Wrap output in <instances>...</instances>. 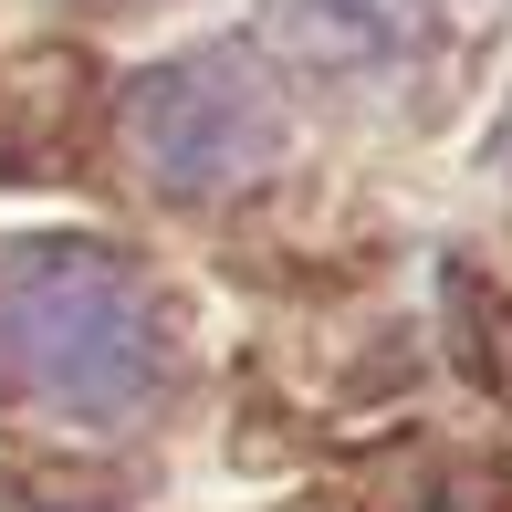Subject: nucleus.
Masks as SVG:
<instances>
[{
  "instance_id": "f257e3e1",
  "label": "nucleus",
  "mask_w": 512,
  "mask_h": 512,
  "mask_svg": "<svg viewBox=\"0 0 512 512\" xmlns=\"http://www.w3.org/2000/svg\"><path fill=\"white\" fill-rule=\"evenodd\" d=\"M168 377L157 304L115 251L84 241H21L0 251V398L115 429Z\"/></svg>"
},
{
  "instance_id": "f03ea898",
  "label": "nucleus",
  "mask_w": 512,
  "mask_h": 512,
  "mask_svg": "<svg viewBox=\"0 0 512 512\" xmlns=\"http://www.w3.org/2000/svg\"><path fill=\"white\" fill-rule=\"evenodd\" d=\"M126 115H136V157L168 189H241L283 147V105H272L262 63H241V53H189L168 74H147L126 95Z\"/></svg>"
},
{
  "instance_id": "7ed1b4c3",
  "label": "nucleus",
  "mask_w": 512,
  "mask_h": 512,
  "mask_svg": "<svg viewBox=\"0 0 512 512\" xmlns=\"http://www.w3.org/2000/svg\"><path fill=\"white\" fill-rule=\"evenodd\" d=\"M324 11H335V21H398L408 0H324Z\"/></svg>"
},
{
  "instance_id": "20e7f679",
  "label": "nucleus",
  "mask_w": 512,
  "mask_h": 512,
  "mask_svg": "<svg viewBox=\"0 0 512 512\" xmlns=\"http://www.w3.org/2000/svg\"><path fill=\"white\" fill-rule=\"evenodd\" d=\"M502 168H512V126H502Z\"/></svg>"
}]
</instances>
